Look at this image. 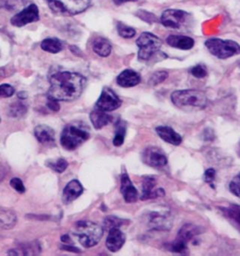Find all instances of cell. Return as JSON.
Here are the masks:
<instances>
[{
	"label": "cell",
	"mask_w": 240,
	"mask_h": 256,
	"mask_svg": "<svg viewBox=\"0 0 240 256\" xmlns=\"http://www.w3.org/2000/svg\"><path fill=\"white\" fill-rule=\"evenodd\" d=\"M86 79L76 72H61L50 78V88L47 93L49 100L70 102L79 98L86 88Z\"/></svg>",
	"instance_id": "1"
},
{
	"label": "cell",
	"mask_w": 240,
	"mask_h": 256,
	"mask_svg": "<svg viewBox=\"0 0 240 256\" xmlns=\"http://www.w3.org/2000/svg\"><path fill=\"white\" fill-rule=\"evenodd\" d=\"M172 102L183 111H201L208 106V96L204 92L197 90H184L172 92Z\"/></svg>",
	"instance_id": "2"
},
{
	"label": "cell",
	"mask_w": 240,
	"mask_h": 256,
	"mask_svg": "<svg viewBox=\"0 0 240 256\" xmlns=\"http://www.w3.org/2000/svg\"><path fill=\"white\" fill-rule=\"evenodd\" d=\"M90 137L88 127L80 122L72 123L66 126L61 136L60 143L67 150H74Z\"/></svg>",
	"instance_id": "3"
},
{
	"label": "cell",
	"mask_w": 240,
	"mask_h": 256,
	"mask_svg": "<svg viewBox=\"0 0 240 256\" xmlns=\"http://www.w3.org/2000/svg\"><path fill=\"white\" fill-rule=\"evenodd\" d=\"M74 234L84 248L96 246L104 236V228L90 220H80L74 224Z\"/></svg>",
	"instance_id": "4"
},
{
	"label": "cell",
	"mask_w": 240,
	"mask_h": 256,
	"mask_svg": "<svg viewBox=\"0 0 240 256\" xmlns=\"http://www.w3.org/2000/svg\"><path fill=\"white\" fill-rule=\"evenodd\" d=\"M208 50L220 60H226L240 54V46L230 40L213 38L204 42Z\"/></svg>",
	"instance_id": "5"
},
{
	"label": "cell",
	"mask_w": 240,
	"mask_h": 256,
	"mask_svg": "<svg viewBox=\"0 0 240 256\" xmlns=\"http://www.w3.org/2000/svg\"><path fill=\"white\" fill-rule=\"evenodd\" d=\"M52 12L75 16L90 8L91 0H46Z\"/></svg>",
	"instance_id": "6"
},
{
	"label": "cell",
	"mask_w": 240,
	"mask_h": 256,
	"mask_svg": "<svg viewBox=\"0 0 240 256\" xmlns=\"http://www.w3.org/2000/svg\"><path fill=\"white\" fill-rule=\"evenodd\" d=\"M136 44L139 47L138 58L140 60H148L150 58L157 53L162 46L160 38L150 32H144L137 38Z\"/></svg>",
	"instance_id": "7"
},
{
	"label": "cell",
	"mask_w": 240,
	"mask_h": 256,
	"mask_svg": "<svg viewBox=\"0 0 240 256\" xmlns=\"http://www.w3.org/2000/svg\"><path fill=\"white\" fill-rule=\"evenodd\" d=\"M188 16V14L184 10L169 8L162 12L160 22L166 28H180L186 23Z\"/></svg>",
	"instance_id": "8"
},
{
	"label": "cell",
	"mask_w": 240,
	"mask_h": 256,
	"mask_svg": "<svg viewBox=\"0 0 240 256\" xmlns=\"http://www.w3.org/2000/svg\"><path fill=\"white\" fill-rule=\"evenodd\" d=\"M142 162L146 166L160 169L168 164V160L162 150L157 146H150L146 148L142 154Z\"/></svg>",
	"instance_id": "9"
},
{
	"label": "cell",
	"mask_w": 240,
	"mask_h": 256,
	"mask_svg": "<svg viewBox=\"0 0 240 256\" xmlns=\"http://www.w3.org/2000/svg\"><path fill=\"white\" fill-rule=\"evenodd\" d=\"M121 104V100L111 88H104L102 94L96 102V108L104 112H112L118 109Z\"/></svg>",
	"instance_id": "10"
},
{
	"label": "cell",
	"mask_w": 240,
	"mask_h": 256,
	"mask_svg": "<svg viewBox=\"0 0 240 256\" xmlns=\"http://www.w3.org/2000/svg\"><path fill=\"white\" fill-rule=\"evenodd\" d=\"M38 20H40L38 8L35 4H31L28 7L24 8L19 14H15L12 18L10 23L17 28H22L28 24L34 23Z\"/></svg>",
	"instance_id": "11"
},
{
	"label": "cell",
	"mask_w": 240,
	"mask_h": 256,
	"mask_svg": "<svg viewBox=\"0 0 240 256\" xmlns=\"http://www.w3.org/2000/svg\"><path fill=\"white\" fill-rule=\"evenodd\" d=\"M156 185L157 181L154 176H144L142 180L141 200H148L164 196V190L162 188H155Z\"/></svg>",
	"instance_id": "12"
},
{
	"label": "cell",
	"mask_w": 240,
	"mask_h": 256,
	"mask_svg": "<svg viewBox=\"0 0 240 256\" xmlns=\"http://www.w3.org/2000/svg\"><path fill=\"white\" fill-rule=\"evenodd\" d=\"M108 232L109 234L106 240V247L110 252H116L125 244L126 236L122 231H120V228H112Z\"/></svg>",
	"instance_id": "13"
},
{
	"label": "cell",
	"mask_w": 240,
	"mask_h": 256,
	"mask_svg": "<svg viewBox=\"0 0 240 256\" xmlns=\"http://www.w3.org/2000/svg\"><path fill=\"white\" fill-rule=\"evenodd\" d=\"M120 192L124 197L126 203H134L138 199V192L132 183L127 173H123L121 176Z\"/></svg>",
	"instance_id": "14"
},
{
	"label": "cell",
	"mask_w": 240,
	"mask_h": 256,
	"mask_svg": "<svg viewBox=\"0 0 240 256\" xmlns=\"http://www.w3.org/2000/svg\"><path fill=\"white\" fill-rule=\"evenodd\" d=\"M82 192H84V188L79 181L77 180L70 181L63 190V194H62L63 203L66 204L72 203L82 194Z\"/></svg>",
	"instance_id": "15"
},
{
	"label": "cell",
	"mask_w": 240,
	"mask_h": 256,
	"mask_svg": "<svg viewBox=\"0 0 240 256\" xmlns=\"http://www.w3.org/2000/svg\"><path fill=\"white\" fill-rule=\"evenodd\" d=\"M141 82V76L132 70H125L116 78V83L122 88H132Z\"/></svg>",
	"instance_id": "16"
},
{
	"label": "cell",
	"mask_w": 240,
	"mask_h": 256,
	"mask_svg": "<svg viewBox=\"0 0 240 256\" xmlns=\"http://www.w3.org/2000/svg\"><path fill=\"white\" fill-rule=\"evenodd\" d=\"M156 132L166 143L171 144L174 146H180L182 143L181 136L174 132L171 127L160 126L156 128Z\"/></svg>",
	"instance_id": "17"
},
{
	"label": "cell",
	"mask_w": 240,
	"mask_h": 256,
	"mask_svg": "<svg viewBox=\"0 0 240 256\" xmlns=\"http://www.w3.org/2000/svg\"><path fill=\"white\" fill-rule=\"evenodd\" d=\"M166 42L172 48L180 50H190L194 46V40L187 36L171 35L167 37Z\"/></svg>",
	"instance_id": "18"
},
{
	"label": "cell",
	"mask_w": 240,
	"mask_h": 256,
	"mask_svg": "<svg viewBox=\"0 0 240 256\" xmlns=\"http://www.w3.org/2000/svg\"><path fill=\"white\" fill-rule=\"evenodd\" d=\"M150 226L156 230H169L172 227V220L167 215L154 212L150 214Z\"/></svg>",
	"instance_id": "19"
},
{
	"label": "cell",
	"mask_w": 240,
	"mask_h": 256,
	"mask_svg": "<svg viewBox=\"0 0 240 256\" xmlns=\"http://www.w3.org/2000/svg\"><path fill=\"white\" fill-rule=\"evenodd\" d=\"M90 120L92 122V125L96 130L104 128L106 125H108L112 120V116L106 113L104 111L96 108L90 113Z\"/></svg>",
	"instance_id": "20"
},
{
	"label": "cell",
	"mask_w": 240,
	"mask_h": 256,
	"mask_svg": "<svg viewBox=\"0 0 240 256\" xmlns=\"http://www.w3.org/2000/svg\"><path fill=\"white\" fill-rule=\"evenodd\" d=\"M200 234H201V228L199 226L187 224L181 227L180 232L178 234L176 240L188 244L190 241L194 240L196 236Z\"/></svg>",
	"instance_id": "21"
},
{
	"label": "cell",
	"mask_w": 240,
	"mask_h": 256,
	"mask_svg": "<svg viewBox=\"0 0 240 256\" xmlns=\"http://www.w3.org/2000/svg\"><path fill=\"white\" fill-rule=\"evenodd\" d=\"M35 137L42 144H50L54 142V130L47 125H38L34 130Z\"/></svg>",
	"instance_id": "22"
},
{
	"label": "cell",
	"mask_w": 240,
	"mask_h": 256,
	"mask_svg": "<svg viewBox=\"0 0 240 256\" xmlns=\"http://www.w3.org/2000/svg\"><path fill=\"white\" fill-rule=\"evenodd\" d=\"M17 222V216L14 211L0 208V228L1 229H12L14 227Z\"/></svg>",
	"instance_id": "23"
},
{
	"label": "cell",
	"mask_w": 240,
	"mask_h": 256,
	"mask_svg": "<svg viewBox=\"0 0 240 256\" xmlns=\"http://www.w3.org/2000/svg\"><path fill=\"white\" fill-rule=\"evenodd\" d=\"M92 48L98 56L102 58L108 56L112 52V46L106 38H97L94 40Z\"/></svg>",
	"instance_id": "24"
},
{
	"label": "cell",
	"mask_w": 240,
	"mask_h": 256,
	"mask_svg": "<svg viewBox=\"0 0 240 256\" xmlns=\"http://www.w3.org/2000/svg\"><path fill=\"white\" fill-rule=\"evenodd\" d=\"M220 210L226 218L240 229V206L230 204L227 208H222Z\"/></svg>",
	"instance_id": "25"
},
{
	"label": "cell",
	"mask_w": 240,
	"mask_h": 256,
	"mask_svg": "<svg viewBox=\"0 0 240 256\" xmlns=\"http://www.w3.org/2000/svg\"><path fill=\"white\" fill-rule=\"evenodd\" d=\"M40 47L45 52L51 54H58L60 53V51H62L63 44H62V42H60L58 38H45V40L42 42Z\"/></svg>",
	"instance_id": "26"
},
{
	"label": "cell",
	"mask_w": 240,
	"mask_h": 256,
	"mask_svg": "<svg viewBox=\"0 0 240 256\" xmlns=\"http://www.w3.org/2000/svg\"><path fill=\"white\" fill-rule=\"evenodd\" d=\"M40 247L38 245L37 241L35 242H32L30 244H26V245H22V248H19V250H10L8 252L10 254H16V256H30V254H40Z\"/></svg>",
	"instance_id": "27"
},
{
	"label": "cell",
	"mask_w": 240,
	"mask_h": 256,
	"mask_svg": "<svg viewBox=\"0 0 240 256\" xmlns=\"http://www.w3.org/2000/svg\"><path fill=\"white\" fill-rule=\"evenodd\" d=\"M126 136V123L123 120H118L116 124V134L112 140L114 146H120L124 143Z\"/></svg>",
	"instance_id": "28"
},
{
	"label": "cell",
	"mask_w": 240,
	"mask_h": 256,
	"mask_svg": "<svg viewBox=\"0 0 240 256\" xmlns=\"http://www.w3.org/2000/svg\"><path fill=\"white\" fill-rule=\"evenodd\" d=\"M125 224V220L122 218L114 217V216H108L104 220V230L109 231L112 228H120Z\"/></svg>",
	"instance_id": "29"
},
{
	"label": "cell",
	"mask_w": 240,
	"mask_h": 256,
	"mask_svg": "<svg viewBox=\"0 0 240 256\" xmlns=\"http://www.w3.org/2000/svg\"><path fill=\"white\" fill-rule=\"evenodd\" d=\"M68 166V164L67 160L63 158H58L54 160L47 162V166L50 167L54 172L58 174L63 173L67 169Z\"/></svg>",
	"instance_id": "30"
},
{
	"label": "cell",
	"mask_w": 240,
	"mask_h": 256,
	"mask_svg": "<svg viewBox=\"0 0 240 256\" xmlns=\"http://www.w3.org/2000/svg\"><path fill=\"white\" fill-rule=\"evenodd\" d=\"M26 111H28L26 106L22 104V102H14L10 106L8 114L12 118H20L24 114L26 113Z\"/></svg>",
	"instance_id": "31"
},
{
	"label": "cell",
	"mask_w": 240,
	"mask_h": 256,
	"mask_svg": "<svg viewBox=\"0 0 240 256\" xmlns=\"http://www.w3.org/2000/svg\"><path fill=\"white\" fill-rule=\"evenodd\" d=\"M118 31L120 36L124 38H134L136 34L134 28L122 23L118 24Z\"/></svg>",
	"instance_id": "32"
},
{
	"label": "cell",
	"mask_w": 240,
	"mask_h": 256,
	"mask_svg": "<svg viewBox=\"0 0 240 256\" xmlns=\"http://www.w3.org/2000/svg\"><path fill=\"white\" fill-rule=\"evenodd\" d=\"M168 77V72L165 70H160L154 72L150 77L148 84L151 86H157L158 84L162 83L165 79Z\"/></svg>",
	"instance_id": "33"
},
{
	"label": "cell",
	"mask_w": 240,
	"mask_h": 256,
	"mask_svg": "<svg viewBox=\"0 0 240 256\" xmlns=\"http://www.w3.org/2000/svg\"><path fill=\"white\" fill-rule=\"evenodd\" d=\"M187 245L186 243L178 240L176 238V240L172 242L170 246V250L174 252H178V254H184L185 250H187Z\"/></svg>",
	"instance_id": "34"
},
{
	"label": "cell",
	"mask_w": 240,
	"mask_h": 256,
	"mask_svg": "<svg viewBox=\"0 0 240 256\" xmlns=\"http://www.w3.org/2000/svg\"><path fill=\"white\" fill-rule=\"evenodd\" d=\"M229 188H230L232 194H234V196L240 198V174H238L236 178H232V180L230 183Z\"/></svg>",
	"instance_id": "35"
},
{
	"label": "cell",
	"mask_w": 240,
	"mask_h": 256,
	"mask_svg": "<svg viewBox=\"0 0 240 256\" xmlns=\"http://www.w3.org/2000/svg\"><path fill=\"white\" fill-rule=\"evenodd\" d=\"M190 74L196 78H204L208 76L206 68L202 65H196L194 67L190 68Z\"/></svg>",
	"instance_id": "36"
},
{
	"label": "cell",
	"mask_w": 240,
	"mask_h": 256,
	"mask_svg": "<svg viewBox=\"0 0 240 256\" xmlns=\"http://www.w3.org/2000/svg\"><path fill=\"white\" fill-rule=\"evenodd\" d=\"M14 88L10 84H1L0 86V97L8 98L14 94Z\"/></svg>",
	"instance_id": "37"
},
{
	"label": "cell",
	"mask_w": 240,
	"mask_h": 256,
	"mask_svg": "<svg viewBox=\"0 0 240 256\" xmlns=\"http://www.w3.org/2000/svg\"><path fill=\"white\" fill-rule=\"evenodd\" d=\"M215 178H216V171H215L213 168L208 169V170L204 172V181H206V183L210 184L211 187L213 188H215V186L213 185V182L215 180Z\"/></svg>",
	"instance_id": "38"
},
{
	"label": "cell",
	"mask_w": 240,
	"mask_h": 256,
	"mask_svg": "<svg viewBox=\"0 0 240 256\" xmlns=\"http://www.w3.org/2000/svg\"><path fill=\"white\" fill-rule=\"evenodd\" d=\"M10 186L12 188H14L16 192H18L19 194H24L26 192V188H24V185L22 183V181L18 178H14L10 180Z\"/></svg>",
	"instance_id": "39"
},
{
	"label": "cell",
	"mask_w": 240,
	"mask_h": 256,
	"mask_svg": "<svg viewBox=\"0 0 240 256\" xmlns=\"http://www.w3.org/2000/svg\"><path fill=\"white\" fill-rule=\"evenodd\" d=\"M48 107L49 109H51L54 112H58L60 109V106L58 104V102L56 100H49V102H48Z\"/></svg>",
	"instance_id": "40"
},
{
	"label": "cell",
	"mask_w": 240,
	"mask_h": 256,
	"mask_svg": "<svg viewBox=\"0 0 240 256\" xmlns=\"http://www.w3.org/2000/svg\"><path fill=\"white\" fill-rule=\"evenodd\" d=\"M62 248H64V250H70V252H81V250H78L77 248H74V247H72V246H64V247H62Z\"/></svg>",
	"instance_id": "41"
},
{
	"label": "cell",
	"mask_w": 240,
	"mask_h": 256,
	"mask_svg": "<svg viewBox=\"0 0 240 256\" xmlns=\"http://www.w3.org/2000/svg\"><path fill=\"white\" fill-rule=\"evenodd\" d=\"M112 1H114V3L116 5H121V4L126 3V2H135L137 0H112Z\"/></svg>",
	"instance_id": "42"
},
{
	"label": "cell",
	"mask_w": 240,
	"mask_h": 256,
	"mask_svg": "<svg viewBox=\"0 0 240 256\" xmlns=\"http://www.w3.org/2000/svg\"><path fill=\"white\" fill-rule=\"evenodd\" d=\"M61 240H62V241H63V242H65V243H68H68H70V238H68V236H63Z\"/></svg>",
	"instance_id": "43"
},
{
	"label": "cell",
	"mask_w": 240,
	"mask_h": 256,
	"mask_svg": "<svg viewBox=\"0 0 240 256\" xmlns=\"http://www.w3.org/2000/svg\"><path fill=\"white\" fill-rule=\"evenodd\" d=\"M24 97H26V93H22V92H21V93H19V94H18V97H19V98H22V97H24Z\"/></svg>",
	"instance_id": "44"
},
{
	"label": "cell",
	"mask_w": 240,
	"mask_h": 256,
	"mask_svg": "<svg viewBox=\"0 0 240 256\" xmlns=\"http://www.w3.org/2000/svg\"><path fill=\"white\" fill-rule=\"evenodd\" d=\"M0 121H1V120H0Z\"/></svg>",
	"instance_id": "45"
}]
</instances>
